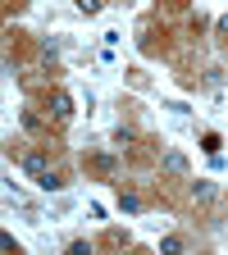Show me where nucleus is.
Wrapping results in <instances>:
<instances>
[{
	"label": "nucleus",
	"instance_id": "obj_1",
	"mask_svg": "<svg viewBox=\"0 0 228 255\" xmlns=\"http://www.w3.org/2000/svg\"><path fill=\"white\" fill-rule=\"evenodd\" d=\"M165 173H174V178H187V159H183L178 150H169V155H165Z\"/></svg>",
	"mask_w": 228,
	"mask_h": 255
},
{
	"label": "nucleus",
	"instance_id": "obj_2",
	"mask_svg": "<svg viewBox=\"0 0 228 255\" xmlns=\"http://www.w3.org/2000/svg\"><path fill=\"white\" fill-rule=\"evenodd\" d=\"M119 205H123L128 214H137V210H142V196H137V191H119Z\"/></svg>",
	"mask_w": 228,
	"mask_h": 255
},
{
	"label": "nucleus",
	"instance_id": "obj_3",
	"mask_svg": "<svg viewBox=\"0 0 228 255\" xmlns=\"http://www.w3.org/2000/svg\"><path fill=\"white\" fill-rule=\"evenodd\" d=\"M37 187H46V191H59V187H64V178H59L55 169H46V173L37 178Z\"/></svg>",
	"mask_w": 228,
	"mask_h": 255
},
{
	"label": "nucleus",
	"instance_id": "obj_4",
	"mask_svg": "<svg viewBox=\"0 0 228 255\" xmlns=\"http://www.w3.org/2000/svg\"><path fill=\"white\" fill-rule=\"evenodd\" d=\"M192 201H215V187L210 182H192Z\"/></svg>",
	"mask_w": 228,
	"mask_h": 255
},
{
	"label": "nucleus",
	"instance_id": "obj_5",
	"mask_svg": "<svg viewBox=\"0 0 228 255\" xmlns=\"http://www.w3.org/2000/svg\"><path fill=\"white\" fill-rule=\"evenodd\" d=\"M55 114H59V119L73 114V105H69V96H64V91H55Z\"/></svg>",
	"mask_w": 228,
	"mask_h": 255
},
{
	"label": "nucleus",
	"instance_id": "obj_6",
	"mask_svg": "<svg viewBox=\"0 0 228 255\" xmlns=\"http://www.w3.org/2000/svg\"><path fill=\"white\" fill-rule=\"evenodd\" d=\"M101 5H105V0H78V9H82V14H101Z\"/></svg>",
	"mask_w": 228,
	"mask_h": 255
},
{
	"label": "nucleus",
	"instance_id": "obj_7",
	"mask_svg": "<svg viewBox=\"0 0 228 255\" xmlns=\"http://www.w3.org/2000/svg\"><path fill=\"white\" fill-rule=\"evenodd\" d=\"M105 246H128V233H105Z\"/></svg>",
	"mask_w": 228,
	"mask_h": 255
},
{
	"label": "nucleus",
	"instance_id": "obj_8",
	"mask_svg": "<svg viewBox=\"0 0 228 255\" xmlns=\"http://www.w3.org/2000/svg\"><path fill=\"white\" fill-rule=\"evenodd\" d=\"M219 32H224V37H228V18H219Z\"/></svg>",
	"mask_w": 228,
	"mask_h": 255
},
{
	"label": "nucleus",
	"instance_id": "obj_9",
	"mask_svg": "<svg viewBox=\"0 0 228 255\" xmlns=\"http://www.w3.org/2000/svg\"><path fill=\"white\" fill-rule=\"evenodd\" d=\"M169 5H187V0H169Z\"/></svg>",
	"mask_w": 228,
	"mask_h": 255
}]
</instances>
